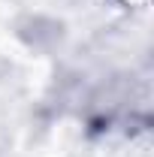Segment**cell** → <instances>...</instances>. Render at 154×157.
I'll use <instances>...</instances> for the list:
<instances>
[{
  "mask_svg": "<svg viewBox=\"0 0 154 157\" xmlns=\"http://www.w3.org/2000/svg\"><path fill=\"white\" fill-rule=\"evenodd\" d=\"M136 3H142V0H136Z\"/></svg>",
  "mask_w": 154,
  "mask_h": 157,
  "instance_id": "6da1fadb",
  "label": "cell"
}]
</instances>
